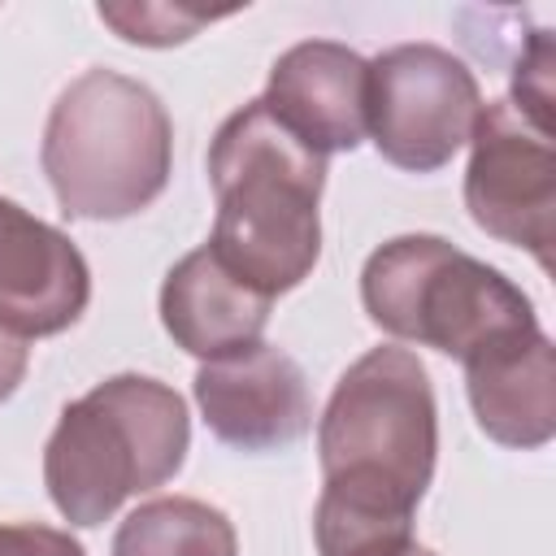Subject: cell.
<instances>
[{
  "label": "cell",
  "mask_w": 556,
  "mask_h": 556,
  "mask_svg": "<svg viewBox=\"0 0 556 556\" xmlns=\"http://www.w3.org/2000/svg\"><path fill=\"white\" fill-rule=\"evenodd\" d=\"M208 182L217 217L204 248L217 265L265 300L300 287L321 256L317 204L326 156L304 148L261 100H252L217 126Z\"/></svg>",
  "instance_id": "6da1fadb"
},
{
  "label": "cell",
  "mask_w": 556,
  "mask_h": 556,
  "mask_svg": "<svg viewBox=\"0 0 556 556\" xmlns=\"http://www.w3.org/2000/svg\"><path fill=\"white\" fill-rule=\"evenodd\" d=\"M191 443V417L174 387L148 374H113L61 408L43 447V486L70 526L109 521L130 495L165 486Z\"/></svg>",
  "instance_id": "7a4b0ae2"
},
{
  "label": "cell",
  "mask_w": 556,
  "mask_h": 556,
  "mask_svg": "<svg viewBox=\"0 0 556 556\" xmlns=\"http://www.w3.org/2000/svg\"><path fill=\"white\" fill-rule=\"evenodd\" d=\"M39 161L70 217L122 222L165 191L174 122L161 96L139 78L87 70L56 96Z\"/></svg>",
  "instance_id": "3957f363"
},
{
  "label": "cell",
  "mask_w": 556,
  "mask_h": 556,
  "mask_svg": "<svg viewBox=\"0 0 556 556\" xmlns=\"http://www.w3.org/2000/svg\"><path fill=\"white\" fill-rule=\"evenodd\" d=\"M439 456V413L426 365L408 348H369L334 382L317 421L321 491L417 513Z\"/></svg>",
  "instance_id": "277c9868"
},
{
  "label": "cell",
  "mask_w": 556,
  "mask_h": 556,
  "mask_svg": "<svg viewBox=\"0 0 556 556\" xmlns=\"http://www.w3.org/2000/svg\"><path fill=\"white\" fill-rule=\"evenodd\" d=\"M361 304L378 330L434 348L460 365L539 326L517 282L439 235H400L374 248L361 269Z\"/></svg>",
  "instance_id": "5b68a950"
},
{
  "label": "cell",
  "mask_w": 556,
  "mask_h": 556,
  "mask_svg": "<svg viewBox=\"0 0 556 556\" xmlns=\"http://www.w3.org/2000/svg\"><path fill=\"white\" fill-rule=\"evenodd\" d=\"M482 87L473 70L439 43H395L369 61L365 135L408 174L443 169L473 135Z\"/></svg>",
  "instance_id": "8992f818"
},
{
  "label": "cell",
  "mask_w": 556,
  "mask_h": 556,
  "mask_svg": "<svg viewBox=\"0 0 556 556\" xmlns=\"http://www.w3.org/2000/svg\"><path fill=\"white\" fill-rule=\"evenodd\" d=\"M465 208L478 230L526 248L552 274L556 248V148L552 130L534 126L508 100L482 104L469 135Z\"/></svg>",
  "instance_id": "52a82bcc"
},
{
  "label": "cell",
  "mask_w": 556,
  "mask_h": 556,
  "mask_svg": "<svg viewBox=\"0 0 556 556\" xmlns=\"http://www.w3.org/2000/svg\"><path fill=\"white\" fill-rule=\"evenodd\" d=\"M195 404L213 439L239 452L291 447L313 426L304 369L261 339L204 361L195 369Z\"/></svg>",
  "instance_id": "ba28073f"
},
{
  "label": "cell",
  "mask_w": 556,
  "mask_h": 556,
  "mask_svg": "<svg viewBox=\"0 0 556 556\" xmlns=\"http://www.w3.org/2000/svg\"><path fill=\"white\" fill-rule=\"evenodd\" d=\"M91 300V269L56 226L0 200V326L17 339L70 330Z\"/></svg>",
  "instance_id": "9c48e42d"
},
{
  "label": "cell",
  "mask_w": 556,
  "mask_h": 556,
  "mask_svg": "<svg viewBox=\"0 0 556 556\" xmlns=\"http://www.w3.org/2000/svg\"><path fill=\"white\" fill-rule=\"evenodd\" d=\"M369 61L334 39H304L269 65L261 104L317 156L352 152L365 139Z\"/></svg>",
  "instance_id": "30bf717a"
},
{
  "label": "cell",
  "mask_w": 556,
  "mask_h": 556,
  "mask_svg": "<svg viewBox=\"0 0 556 556\" xmlns=\"http://www.w3.org/2000/svg\"><path fill=\"white\" fill-rule=\"evenodd\" d=\"M478 430L504 447H543L556 434V348L534 326L465 361Z\"/></svg>",
  "instance_id": "8fae6325"
},
{
  "label": "cell",
  "mask_w": 556,
  "mask_h": 556,
  "mask_svg": "<svg viewBox=\"0 0 556 556\" xmlns=\"http://www.w3.org/2000/svg\"><path fill=\"white\" fill-rule=\"evenodd\" d=\"M269 304L274 300L230 278L208 248L187 252L161 282V326L200 361L256 343L269 321Z\"/></svg>",
  "instance_id": "7c38bea8"
},
{
  "label": "cell",
  "mask_w": 556,
  "mask_h": 556,
  "mask_svg": "<svg viewBox=\"0 0 556 556\" xmlns=\"http://www.w3.org/2000/svg\"><path fill=\"white\" fill-rule=\"evenodd\" d=\"M113 556H239V539L222 508L191 495H161L117 526Z\"/></svg>",
  "instance_id": "4fadbf2b"
},
{
  "label": "cell",
  "mask_w": 556,
  "mask_h": 556,
  "mask_svg": "<svg viewBox=\"0 0 556 556\" xmlns=\"http://www.w3.org/2000/svg\"><path fill=\"white\" fill-rule=\"evenodd\" d=\"M313 539L321 556H400L413 547V513L321 491L313 508Z\"/></svg>",
  "instance_id": "5bb4252c"
},
{
  "label": "cell",
  "mask_w": 556,
  "mask_h": 556,
  "mask_svg": "<svg viewBox=\"0 0 556 556\" xmlns=\"http://www.w3.org/2000/svg\"><path fill=\"white\" fill-rule=\"evenodd\" d=\"M104 26H113L126 43H143V48H169L191 39L195 30H204L213 17L222 13H195V9H178V4H100L96 9Z\"/></svg>",
  "instance_id": "9a60e30c"
},
{
  "label": "cell",
  "mask_w": 556,
  "mask_h": 556,
  "mask_svg": "<svg viewBox=\"0 0 556 556\" xmlns=\"http://www.w3.org/2000/svg\"><path fill=\"white\" fill-rule=\"evenodd\" d=\"M552 65H556V52H552V35L547 30H534L530 35V48L521 52L517 70H513V109H521L534 126L552 130Z\"/></svg>",
  "instance_id": "2e32d148"
},
{
  "label": "cell",
  "mask_w": 556,
  "mask_h": 556,
  "mask_svg": "<svg viewBox=\"0 0 556 556\" xmlns=\"http://www.w3.org/2000/svg\"><path fill=\"white\" fill-rule=\"evenodd\" d=\"M0 556H87L70 530L39 526V521H13L0 526Z\"/></svg>",
  "instance_id": "e0dca14e"
},
{
  "label": "cell",
  "mask_w": 556,
  "mask_h": 556,
  "mask_svg": "<svg viewBox=\"0 0 556 556\" xmlns=\"http://www.w3.org/2000/svg\"><path fill=\"white\" fill-rule=\"evenodd\" d=\"M26 365H30V352H26V343L0 326V404H4V400H9L17 387H22V378H26Z\"/></svg>",
  "instance_id": "ac0fdd59"
},
{
  "label": "cell",
  "mask_w": 556,
  "mask_h": 556,
  "mask_svg": "<svg viewBox=\"0 0 556 556\" xmlns=\"http://www.w3.org/2000/svg\"><path fill=\"white\" fill-rule=\"evenodd\" d=\"M400 556H434V552H430V547H421V543H413V547H404Z\"/></svg>",
  "instance_id": "d6986e66"
}]
</instances>
